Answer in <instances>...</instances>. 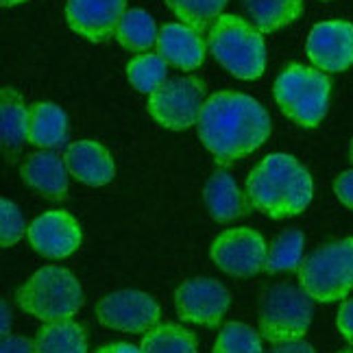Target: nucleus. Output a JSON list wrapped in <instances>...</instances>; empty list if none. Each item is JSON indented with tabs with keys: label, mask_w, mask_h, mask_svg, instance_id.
I'll return each mask as SVG.
<instances>
[{
	"label": "nucleus",
	"mask_w": 353,
	"mask_h": 353,
	"mask_svg": "<svg viewBox=\"0 0 353 353\" xmlns=\"http://www.w3.org/2000/svg\"><path fill=\"white\" fill-rule=\"evenodd\" d=\"M266 353H316L314 347L305 341H292V343H283V345H277Z\"/></svg>",
	"instance_id": "obj_33"
},
{
	"label": "nucleus",
	"mask_w": 353,
	"mask_h": 353,
	"mask_svg": "<svg viewBox=\"0 0 353 353\" xmlns=\"http://www.w3.org/2000/svg\"><path fill=\"white\" fill-rule=\"evenodd\" d=\"M242 7L257 31L273 33L301 16L303 0H242Z\"/></svg>",
	"instance_id": "obj_21"
},
{
	"label": "nucleus",
	"mask_w": 353,
	"mask_h": 353,
	"mask_svg": "<svg viewBox=\"0 0 353 353\" xmlns=\"http://www.w3.org/2000/svg\"><path fill=\"white\" fill-rule=\"evenodd\" d=\"M303 244L305 238L299 229H286L283 234L277 236V240L268 247L266 273H283V270H294L301 266L303 257Z\"/></svg>",
	"instance_id": "obj_26"
},
{
	"label": "nucleus",
	"mask_w": 353,
	"mask_h": 353,
	"mask_svg": "<svg viewBox=\"0 0 353 353\" xmlns=\"http://www.w3.org/2000/svg\"><path fill=\"white\" fill-rule=\"evenodd\" d=\"M16 299L18 305L31 316L44 323H55L77 314L83 303V290L70 270L61 266H44L22 283Z\"/></svg>",
	"instance_id": "obj_4"
},
{
	"label": "nucleus",
	"mask_w": 353,
	"mask_h": 353,
	"mask_svg": "<svg viewBox=\"0 0 353 353\" xmlns=\"http://www.w3.org/2000/svg\"><path fill=\"white\" fill-rule=\"evenodd\" d=\"M9 325H11V310L9 303L3 301V336H9Z\"/></svg>",
	"instance_id": "obj_35"
},
{
	"label": "nucleus",
	"mask_w": 353,
	"mask_h": 353,
	"mask_svg": "<svg viewBox=\"0 0 353 353\" xmlns=\"http://www.w3.org/2000/svg\"><path fill=\"white\" fill-rule=\"evenodd\" d=\"M199 138L221 161L247 157L270 135V118L255 99L240 92H216L205 101L199 116Z\"/></svg>",
	"instance_id": "obj_1"
},
{
	"label": "nucleus",
	"mask_w": 353,
	"mask_h": 353,
	"mask_svg": "<svg viewBox=\"0 0 353 353\" xmlns=\"http://www.w3.org/2000/svg\"><path fill=\"white\" fill-rule=\"evenodd\" d=\"M24 234L26 227H24L22 212L13 201L3 199L0 201V242H3V247L9 249L13 244H18Z\"/></svg>",
	"instance_id": "obj_29"
},
{
	"label": "nucleus",
	"mask_w": 353,
	"mask_h": 353,
	"mask_svg": "<svg viewBox=\"0 0 353 353\" xmlns=\"http://www.w3.org/2000/svg\"><path fill=\"white\" fill-rule=\"evenodd\" d=\"M26 236H29L31 247L50 260H61V257L72 255L83 240L81 225L74 216L63 210H52L37 216L26 229Z\"/></svg>",
	"instance_id": "obj_13"
},
{
	"label": "nucleus",
	"mask_w": 353,
	"mask_h": 353,
	"mask_svg": "<svg viewBox=\"0 0 353 353\" xmlns=\"http://www.w3.org/2000/svg\"><path fill=\"white\" fill-rule=\"evenodd\" d=\"M314 316V299L292 283L266 288L260 303V334L270 345L301 341Z\"/></svg>",
	"instance_id": "obj_7"
},
{
	"label": "nucleus",
	"mask_w": 353,
	"mask_h": 353,
	"mask_svg": "<svg viewBox=\"0 0 353 353\" xmlns=\"http://www.w3.org/2000/svg\"><path fill=\"white\" fill-rule=\"evenodd\" d=\"M299 281L314 301H343L353 288V238L323 244L310 253L299 266Z\"/></svg>",
	"instance_id": "obj_6"
},
{
	"label": "nucleus",
	"mask_w": 353,
	"mask_h": 353,
	"mask_svg": "<svg viewBox=\"0 0 353 353\" xmlns=\"http://www.w3.org/2000/svg\"><path fill=\"white\" fill-rule=\"evenodd\" d=\"M334 192H336L338 201H341L345 208L353 210V170H347V172L336 176Z\"/></svg>",
	"instance_id": "obj_30"
},
{
	"label": "nucleus",
	"mask_w": 353,
	"mask_h": 353,
	"mask_svg": "<svg viewBox=\"0 0 353 353\" xmlns=\"http://www.w3.org/2000/svg\"><path fill=\"white\" fill-rule=\"evenodd\" d=\"M157 55H161L168 65L179 68V70H194L205 59V42H203L201 31L188 24L172 22L166 24L157 35Z\"/></svg>",
	"instance_id": "obj_16"
},
{
	"label": "nucleus",
	"mask_w": 353,
	"mask_h": 353,
	"mask_svg": "<svg viewBox=\"0 0 353 353\" xmlns=\"http://www.w3.org/2000/svg\"><path fill=\"white\" fill-rule=\"evenodd\" d=\"M125 13L127 0H68L65 5V20L70 29L90 42L110 39Z\"/></svg>",
	"instance_id": "obj_14"
},
{
	"label": "nucleus",
	"mask_w": 353,
	"mask_h": 353,
	"mask_svg": "<svg viewBox=\"0 0 353 353\" xmlns=\"http://www.w3.org/2000/svg\"><path fill=\"white\" fill-rule=\"evenodd\" d=\"M338 353H353V351H338Z\"/></svg>",
	"instance_id": "obj_38"
},
{
	"label": "nucleus",
	"mask_w": 353,
	"mask_h": 353,
	"mask_svg": "<svg viewBox=\"0 0 353 353\" xmlns=\"http://www.w3.org/2000/svg\"><path fill=\"white\" fill-rule=\"evenodd\" d=\"M68 140V116L55 103H35L29 107V133L26 142L50 151Z\"/></svg>",
	"instance_id": "obj_19"
},
{
	"label": "nucleus",
	"mask_w": 353,
	"mask_h": 353,
	"mask_svg": "<svg viewBox=\"0 0 353 353\" xmlns=\"http://www.w3.org/2000/svg\"><path fill=\"white\" fill-rule=\"evenodd\" d=\"M332 83L316 68L292 63L275 81V101L283 116L299 127H316L327 114Z\"/></svg>",
	"instance_id": "obj_5"
},
{
	"label": "nucleus",
	"mask_w": 353,
	"mask_h": 353,
	"mask_svg": "<svg viewBox=\"0 0 353 353\" xmlns=\"http://www.w3.org/2000/svg\"><path fill=\"white\" fill-rule=\"evenodd\" d=\"M212 353H264L262 338L244 323H227L221 330Z\"/></svg>",
	"instance_id": "obj_28"
},
{
	"label": "nucleus",
	"mask_w": 353,
	"mask_h": 353,
	"mask_svg": "<svg viewBox=\"0 0 353 353\" xmlns=\"http://www.w3.org/2000/svg\"><path fill=\"white\" fill-rule=\"evenodd\" d=\"M0 353H37L35 343H31L24 336H3L0 343Z\"/></svg>",
	"instance_id": "obj_32"
},
{
	"label": "nucleus",
	"mask_w": 353,
	"mask_h": 353,
	"mask_svg": "<svg viewBox=\"0 0 353 353\" xmlns=\"http://www.w3.org/2000/svg\"><path fill=\"white\" fill-rule=\"evenodd\" d=\"M305 52L321 72H343L353 65V24L327 20L312 26Z\"/></svg>",
	"instance_id": "obj_12"
},
{
	"label": "nucleus",
	"mask_w": 353,
	"mask_h": 353,
	"mask_svg": "<svg viewBox=\"0 0 353 353\" xmlns=\"http://www.w3.org/2000/svg\"><path fill=\"white\" fill-rule=\"evenodd\" d=\"M22 181L48 201H61L68 192L65 161L50 151H39L24 159L20 166Z\"/></svg>",
	"instance_id": "obj_17"
},
{
	"label": "nucleus",
	"mask_w": 353,
	"mask_h": 353,
	"mask_svg": "<svg viewBox=\"0 0 353 353\" xmlns=\"http://www.w3.org/2000/svg\"><path fill=\"white\" fill-rule=\"evenodd\" d=\"M157 35L155 20L142 9L127 11L116 29L118 44L129 52H148L157 44Z\"/></svg>",
	"instance_id": "obj_23"
},
{
	"label": "nucleus",
	"mask_w": 353,
	"mask_h": 353,
	"mask_svg": "<svg viewBox=\"0 0 353 353\" xmlns=\"http://www.w3.org/2000/svg\"><path fill=\"white\" fill-rule=\"evenodd\" d=\"M174 16L196 31H205L223 16L229 0H166Z\"/></svg>",
	"instance_id": "obj_27"
},
{
	"label": "nucleus",
	"mask_w": 353,
	"mask_h": 353,
	"mask_svg": "<svg viewBox=\"0 0 353 353\" xmlns=\"http://www.w3.org/2000/svg\"><path fill=\"white\" fill-rule=\"evenodd\" d=\"M97 353H144L142 349L127 345V343H116V345H105Z\"/></svg>",
	"instance_id": "obj_34"
},
{
	"label": "nucleus",
	"mask_w": 353,
	"mask_h": 353,
	"mask_svg": "<svg viewBox=\"0 0 353 353\" xmlns=\"http://www.w3.org/2000/svg\"><path fill=\"white\" fill-rule=\"evenodd\" d=\"M63 161L68 172L85 185H94V188L105 185L116 174V166L110 151L94 140H79L68 144Z\"/></svg>",
	"instance_id": "obj_15"
},
{
	"label": "nucleus",
	"mask_w": 353,
	"mask_h": 353,
	"mask_svg": "<svg viewBox=\"0 0 353 353\" xmlns=\"http://www.w3.org/2000/svg\"><path fill=\"white\" fill-rule=\"evenodd\" d=\"M203 201H205L210 216L219 223H232L247 214L244 194L227 170H216L210 176L203 188Z\"/></svg>",
	"instance_id": "obj_18"
},
{
	"label": "nucleus",
	"mask_w": 353,
	"mask_h": 353,
	"mask_svg": "<svg viewBox=\"0 0 353 353\" xmlns=\"http://www.w3.org/2000/svg\"><path fill=\"white\" fill-rule=\"evenodd\" d=\"M144 353H196L194 334L176 323L155 325L142 338Z\"/></svg>",
	"instance_id": "obj_24"
},
{
	"label": "nucleus",
	"mask_w": 353,
	"mask_h": 353,
	"mask_svg": "<svg viewBox=\"0 0 353 353\" xmlns=\"http://www.w3.org/2000/svg\"><path fill=\"white\" fill-rule=\"evenodd\" d=\"M37 353H85L88 336L85 330L74 321H55L46 323L35 336Z\"/></svg>",
	"instance_id": "obj_22"
},
{
	"label": "nucleus",
	"mask_w": 353,
	"mask_h": 353,
	"mask_svg": "<svg viewBox=\"0 0 353 353\" xmlns=\"http://www.w3.org/2000/svg\"><path fill=\"white\" fill-rule=\"evenodd\" d=\"M229 303H232L229 290L221 281L210 277L190 279L174 292V307L179 319L194 325H205V327L221 325Z\"/></svg>",
	"instance_id": "obj_11"
},
{
	"label": "nucleus",
	"mask_w": 353,
	"mask_h": 353,
	"mask_svg": "<svg viewBox=\"0 0 353 353\" xmlns=\"http://www.w3.org/2000/svg\"><path fill=\"white\" fill-rule=\"evenodd\" d=\"M22 3H29V0H3V7H13V5H22Z\"/></svg>",
	"instance_id": "obj_36"
},
{
	"label": "nucleus",
	"mask_w": 353,
	"mask_h": 353,
	"mask_svg": "<svg viewBox=\"0 0 353 353\" xmlns=\"http://www.w3.org/2000/svg\"><path fill=\"white\" fill-rule=\"evenodd\" d=\"M312 176L292 155L264 157L247 179V196L255 210L273 219H288L305 212L312 201Z\"/></svg>",
	"instance_id": "obj_2"
},
{
	"label": "nucleus",
	"mask_w": 353,
	"mask_h": 353,
	"mask_svg": "<svg viewBox=\"0 0 353 353\" xmlns=\"http://www.w3.org/2000/svg\"><path fill=\"white\" fill-rule=\"evenodd\" d=\"M205 83L196 77H174L164 85L148 94V114L161 127L183 131L199 122L205 105Z\"/></svg>",
	"instance_id": "obj_8"
},
{
	"label": "nucleus",
	"mask_w": 353,
	"mask_h": 353,
	"mask_svg": "<svg viewBox=\"0 0 353 353\" xmlns=\"http://www.w3.org/2000/svg\"><path fill=\"white\" fill-rule=\"evenodd\" d=\"M99 323L125 334H146L159 321V305L146 292L120 290L103 296L97 305Z\"/></svg>",
	"instance_id": "obj_10"
},
{
	"label": "nucleus",
	"mask_w": 353,
	"mask_h": 353,
	"mask_svg": "<svg viewBox=\"0 0 353 353\" xmlns=\"http://www.w3.org/2000/svg\"><path fill=\"white\" fill-rule=\"evenodd\" d=\"M210 255L214 264L232 277H253L264 270L268 247L255 229H227L212 242Z\"/></svg>",
	"instance_id": "obj_9"
},
{
	"label": "nucleus",
	"mask_w": 353,
	"mask_h": 353,
	"mask_svg": "<svg viewBox=\"0 0 353 353\" xmlns=\"http://www.w3.org/2000/svg\"><path fill=\"white\" fill-rule=\"evenodd\" d=\"M349 155H351V161H353V140H351V148H349Z\"/></svg>",
	"instance_id": "obj_37"
},
{
	"label": "nucleus",
	"mask_w": 353,
	"mask_h": 353,
	"mask_svg": "<svg viewBox=\"0 0 353 353\" xmlns=\"http://www.w3.org/2000/svg\"><path fill=\"white\" fill-rule=\"evenodd\" d=\"M336 325H338V330H341V334L345 336V341L353 345V299H345L343 301L336 316Z\"/></svg>",
	"instance_id": "obj_31"
},
{
	"label": "nucleus",
	"mask_w": 353,
	"mask_h": 353,
	"mask_svg": "<svg viewBox=\"0 0 353 353\" xmlns=\"http://www.w3.org/2000/svg\"><path fill=\"white\" fill-rule=\"evenodd\" d=\"M29 133V110L22 97L11 88L0 92V135H3V148L7 153H16L26 142Z\"/></svg>",
	"instance_id": "obj_20"
},
{
	"label": "nucleus",
	"mask_w": 353,
	"mask_h": 353,
	"mask_svg": "<svg viewBox=\"0 0 353 353\" xmlns=\"http://www.w3.org/2000/svg\"><path fill=\"white\" fill-rule=\"evenodd\" d=\"M208 46L214 59L227 72L238 79H257L266 68V44L262 33L253 24L232 13L223 16L210 26Z\"/></svg>",
	"instance_id": "obj_3"
},
{
	"label": "nucleus",
	"mask_w": 353,
	"mask_h": 353,
	"mask_svg": "<svg viewBox=\"0 0 353 353\" xmlns=\"http://www.w3.org/2000/svg\"><path fill=\"white\" fill-rule=\"evenodd\" d=\"M127 79L138 92L153 94L168 81V61L157 52H142L127 63Z\"/></svg>",
	"instance_id": "obj_25"
}]
</instances>
